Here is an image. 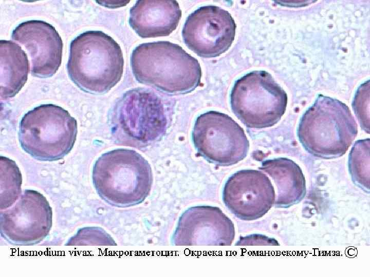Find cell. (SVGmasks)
<instances>
[{
  "label": "cell",
  "mask_w": 370,
  "mask_h": 277,
  "mask_svg": "<svg viewBox=\"0 0 370 277\" xmlns=\"http://www.w3.org/2000/svg\"><path fill=\"white\" fill-rule=\"evenodd\" d=\"M357 133V124L348 107L322 95L303 114L297 131L306 151L327 159L343 155Z\"/></svg>",
  "instance_id": "4"
},
{
  "label": "cell",
  "mask_w": 370,
  "mask_h": 277,
  "mask_svg": "<svg viewBox=\"0 0 370 277\" xmlns=\"http://www.w3.org/2000/svg\"><path fill=\"white\" fill-rule=\"evenodd\" d=\"M181 17L176 1L140 0L130 10L129 24L141 37L165 36L176 29Z\"/></svg>",
  "instance_id": "14"
},
{
  "label": "cell",
  "mask_w": 370,
  "mask_h": 277,
  "mask_svg": "<svg viewBox=\"0 0 370 277\" xmlns=\"http://www.w3.org/2000/svg\"><path fill=\"white\" fill-rule=\"evenodd\" d=\"M234 236L233 224L218 208L198 206L182 215L174 235L176 245H229Z\"/></svg>",
  "instance_id": "12"
},
{
  "label": "cell",
  "mask_w": 370,
  "mask_h": 277,
  "mask_svg": "<svg viewBox=\"0 0 370 277\" xmlns=\"http://www.w3.org/2000/svg\"><path fill=\"white\" fill-rule=\"evenodd\" d=\"M11 38L28 52L32 75L48 77L56 73L61 64L63 42L53 26L42 21H26L13 30Z\"/></svg>",
  "instance_id": "11"
},
{
  "label": "cell",
  "mask_w": 370,
  "mask_h": 277,
  "mask_svg": "<svg viewBox=\"0 0 370 277\" xmlns=\"http://www.w3.org/2000/svg\"><path fill=\"white\" fill-rule=\"evenodd\" d=\"M165 108L155 94L143 90L126 93L111 117V130L122 145L140 147L159 139L166 129Z\"/></svg>",
  "instance_id": "6"
},
{
  "label": "cell",
  "mask_w": 370,
  "mask_h": 277,
  "mask_svg": "<svg viewBox=\"0 0 370 277\" xmlns=\"http://www.w3.org/2000/svg\"><path fill=\"white\" fill-rule=\"evenodd\" d=\"M235 115L247 127L264 128L276 124L287 104L285 91L265 71H253L238 79L230 93Z\"/></svg>",
  "instance_id": "7"
},
{
  "label": "cell",
  "mask_w": 370,
  "mask_h": 277,
  "mask_svg": "<svg viewBox=\"0 0 370 277\" xmlns=\"http://www.w3.org/2000/svg\"><path fill=\"white\" fill-rule=\"evenodd\" d=\"M192 137L199 155L220 165L236 164L246 156L249 149L243 129L229 115L216 111L197 117Z\"/></svg>",
  "instance_id": "8"
},
{
  "label": "cell",
  "mask_w": 370,
  "mask_h": 277,
  "mask_svg": "<svg viewBox=\"0 0 370 277\" xmlns=\"http://www.w3.org/2000/svg\"><path fill=\"white\" fill-rule=\"evenodd\" d=\"M52 224V211L40 192L26 189L11 208L1 211L2 236L18 245H33L49 234Z\"/></svg>",
  "instance_id": "9"
},
{
  "label": "cell",
  "mask_w": 370,
  "mask_h": 277,
  "mask_svg": "<svg viewBox=\"0 0 370 277\" xmlns=\"http://www.w3.org/2000/svg\"><path fill=\"white\" fill-rule=\"evenodd\" d=\"M131 63L136 79L170 93L190 92L200 83L198 61L177 44L146 43L133 51Z\"/></svg>",
  "instance_id": "1"
},
{
  "label": "cell",
  "mask_w": 370,
  "mask_h": 277,
  "mask_svg": "<svg viewBox=\"0 0 370 277\" xmlns=\"http://www.w3.org/2000/svg\"><path fill=\"white\" fill-rule=\"evenodd\" d=\"M369 138L356 141L349 154V164L353 175L359 183L368 186Z\"/></svg>",
  "instance_id": "18"
},
{
  "label": "cell",
  "mask_w": 370,
  "mask_h": 277,
  "mask_svg": "<svg viewBox=\"0 0 370 277\" xmlns=\"http://www.w3.org/2000/svg\"><path fill=\"white\" fill-rule=\"evenodd\" d=\"M78 133L76 120L63 108L44 104L22 117L18 138L22 148L36 160L53 161L68 154Z\"/></svg>",
  "instance_id": "5"
},
{
  "label": "cell",
  "mask_w": 370,
  "mask_h": 277,
  "mask_svg": "<svg viewBox=\"0 0 370 277\" xmlns=\"http://www.w3.org/2000/svg\"><path fill=\"white\" fill-rule=\"evenodd\" d=\"M22 182L20 170L13 161L1 156V210L10 207L18 200Z\"/></svg>",
  "instance_id": "17"
},
{
  "label": "cell",
  "mask_w": 370,
  "mask_h": 277,
  "mask_svg": "<svg viewBox=\"0 0 370 277\" xmlns=\"http://www.w3.org/2000/svg\"><path fill=\"white\" fill-rule=\"evenodd\" d=\"M29 62L22 48L11 41H0V96H14L26 83Z\"/></svg>",
  "instance_id": "15"
},
{
  "label": "cell",
  "mask_w": 370,
  "mask_h": 277,
  "mask_svg": "<svg viewBox=\"0 0 370 277\" xmlns=\"http://www.w3.org/2000/svg\"><path fill=\"white\" fill-rule=\"evenodd\" d=\"M274 193L270 181L262 172L242 170L228 179L223 197L225 205L237 217L250 220L258 215L257 204L271 203Z\"/></svg>",
  "instance_id": "13"
},
{
  "label": "cell",
  "mask_w": 370,
  "mask_h": 277,
  "mask_svg": "<svg viewBox=\"0 0 370 277\" xmlns=\"http://www.w3.org/2000/svg\"><path fill=\"white\" fill-rule=\"evenodd\" d=\"M369 82L361 85L355 94L353 103L355 111L361 128L369 134Z\"/></svg>",
  "instance_id": "19"
},
{
  "label": "cell",
  "mask_w": 370,
  "mask_h": 277,
  "mask_svg": "<svg viewBox=\"0 0 370 277\" xmlns=\"http://www.w3.org/2000/svg\"><path fill=\"white\" fill-rule=\"evenodd\" d=\"M123 66L119 45L102 31H86L71 42L68 73L86 92L102 93L111 89L121 80Z\"/></svg>",
  "instance_id": "2"
},
{
  "label": "cell",
  "mask_w": 370,
  "mask_h": 277,
  "mask_svg": "<svg viewBox=\"0 0 370 277\" xmlns=\"http://www.w3.org/2000/svg\"><path fill=\"white\" fill-rule=\"evenodd\" d=\"M236 24L221 8L205 6L187 17L182 30L186 45L200 57H214L227 51L234 41Z\"/></svg>",
  "instance_id": "10"
},
{
  "label": "cell",
  "mask_w": 370,
  "mask_h": 277,
  "mask_svg": "<svg viewBox=\"0 0 370 277\" xmlns=\"http://www.w3.org/2000/svg\"><path fill=\"white\" fill-rule=\"evenodd\" d=\"M261 169L267 172L276 184L279 196L301 195L304 190V179L299 167L292 161L278 158L265 161Z\"/></svg>",
  "instance_id": "16"
},
{
  "label": "cell",
  "mask_w": 370,
  "mask_h": 277,
  "mask_svg": "<svg viewBox=\"0 0 370 277\" xmlns=\"http://www.w3.org/2000/svg\"><path fill=\"white\" fill-rule=\"evenodd\" d=\"M92 179L102 200L112 206L126 207L145 200L151 189L153 175L149 163L139 153L117 149L97 159Z\"/></svg>",
  "instance_id": "3"
}]
</instances>
